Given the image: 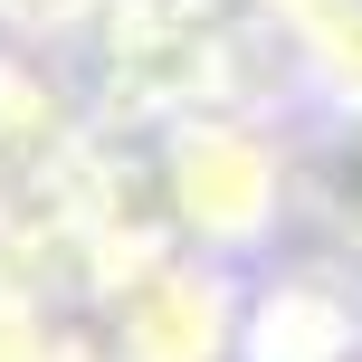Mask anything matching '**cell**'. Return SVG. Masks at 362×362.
I'll use <instances>...</instances> for the list:
<instances>
[{
	"mask_svg": "<svg viewBox=\"0 0 362 362\" xmlns=\"http://www.w3.org/2000/svg\"><path fill=\"white\" fill-rule=\"evenodd\" d=\"M163 210L191 257L257 267L305 210V172L257 115H181L163 134Z\"/></svg>",
	"mask_w": 362,
	"mask_h": 362,
	"instance_id": "cell-1",
	"label": "cell"
},
{
	"mask_svg": "<svg viewBox=\"0 0 362 362\" xmlns=\"http://www.w3.org/2000/svg\"><path fill=\"white\" fill-rule=\"evenodd\" d=\"M238 305H248V267L172 248L124 286L115 362H238Z\"/></svg>",
	"mask_w": 362,
	"mask_h": 362,
	"instance_id": "cell-2",
	"label": "cell"
},
{
	"mask_svg": "<svg viewBox=\"0 0 362 362\" xmlns=\"http://www.w3.org/2000/svg\"><path fill=\"white\" fill-rule=\"evenodd\" d=\"M238 362H362V267L353 257L248 267Z\"/></svg>",
	"mask_w": 362,
	"mask_h": 362,
	"instance_id": "cell-3",
	"label": "cell"
}]
</instances>
